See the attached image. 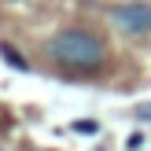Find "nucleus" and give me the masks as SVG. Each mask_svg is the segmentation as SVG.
<instances>
[{"mask_svg":"<svg viewBox=\"0 0 151 151\" xmlns=\"http://www.w3.org/2000/svg\"><path fill=\"white\" fill-rule=\"evenodd\" d=\"M44 52H48L59 66H66V70H96V66H103V59H107L103 37L92 33L88 26H66V29H59V33H52L48 44H44Z\"/></svg>","mask_w":151,"mask_h":151,"instance_id":"nucleus-1","label":"nucleus"},{"mask_svg":"<svg viewBox=\"0 0 151 151\" xmlns=\"http://www.w3.org/2000/svg\"><path fill=\"white\" fill-rule=\"evenodd\" d=\"M111 19L122 33H133V37L151 33V4H118L111 7Z\"/></svg>","mask_w":151,"mask_h":151,"instance_id":"nucleus-2","label":"nucleus"},{"mask_svg":"<svg viewBox=\"0 0 151 151\" xmlns=\"http://www.w3.org/2000/svg\"><path fill=\"white\" fill-rule=\"evenodd\" d=\"M0 55H4V63H11V66H19V70H26V59H22L19 52H11V44H0Z\"/></svg>","mask_w":151,"mask_h":151,"instance_id":"nucleus-3","label":"nucleus"},{"mask_svg":"<svg viewBox=\"0 0 151 151\" xmlns=\"http://www.w3.org/2000/svg\"><path fill=\"white\" fill-rule=\"evenodd\" d=\"M140 118H151V103H144V107H140Z\"/></svg>","mask_w":151,"mask_h":151,"instance_id":"nucleus-4","label":"nucleus"},{"mask_svg":"<svg viewBox=\"0 0 151 151\" xmlns=\"http://www.w3.org/2000/svg\"><path fill=\"white\" fill-rule=\"evenodd\" d=\"M0 151H4V147H0Z\"/></svg>","mask_w":151,"mask_h":151,"instance_id":"nucleus-5","label":"nucleus"}]
</instances>
